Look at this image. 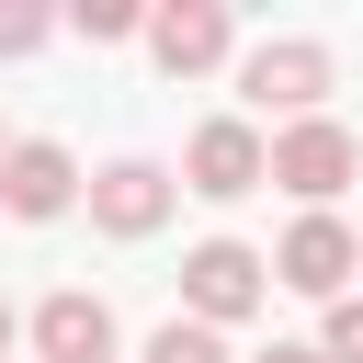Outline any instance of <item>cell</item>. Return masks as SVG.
<instances>
[{
	"instance_id": "6da1fadb",
	"label": "cell",
	"mask_w": 363,
	"mask_h": 363,
	"mask_svg": "<svg viewBox=\"0 0 363 363\" xmlns=\"http://www.w3.org/2000/svg\"><path fill=\"white\" fill-rule=\"evenodd\" d=\"M238 102L306 125V113L329 102V45H318V34H272V45H250V57H238Z\"/></svg>"
},
{
	"instance_id": "7a4b0ae2",
	"label": "cell",
	"mask_w": 363,
	"mask_h": 363,
	"mask_svg": "<svg viewBox=\"0 0 363 363\" xmlns=\"http://www.w3.org/2000/svg\"><path fill=\"white\" fill-rule=\"evenodd\" d=\"M352 170H363V136H352L340 113H306V125H284V136H272V182H284L306 216H329V193H340Z\"/></svg>"
},
{
	"instance_id": "3957f363",
	"label": "cell",
	"mask_w": 363,
	"mask_h": 363,
	"mask_svg": "<svg viewBox=\"0 0 363 363\" xmlns=\"http://www.w3.org/2000/svg\"><path fill=\"white\" fill-rule=\"evenodd\" d=\"M261 295H272V261H261L250 238H204V250L182 261V318H204V329H238Z\"/></svg>"
},
{
	"instance_id": "277c9868",
	"label": "cell",
	"mask_w": 363,
	"mask_h": 363,
	"mask_svg": "<svg viewBox=\"0 0 363 363\" xmlns=\"http://www.w3.org/2000/svg\"><path fill=\"white\" fill-rule=\"evenodd\" d=\"M272 182V147H261V125L250 113H216V125H193V147H182V193H204V204H238V193H261Z\"/></svg>"
},
{
	"instance_id": "5b68a950",
	"label": "cell",
	"mask_w": 363,
	"mask_h": 363,
	"mask_svg": "<svg viewBox=\"0 0 363 363\" xmlns=\"http://www.w3.org/2000/svg\"><path fill=\"white\" fill-rule=\"evenodd\" d=\"M352 272H363V238H352L340 216H295L284 250H272V284H295V295H318V306H340Z\"/></svg>"
},
{
	"instance_id": "8992f818",
	"label": "cell",
	"mask_w": 363,
	"mask_h": 363,
	"mask_svg": "<svg viewBox=\"0 0 363 363\" xmlns=\"http://www.w3.org/2000/svg\"><path fill=\"white\" fill-rule=\"evenodd\" d=\"M0 204H11L23 227H45V216L91 204V182H79V159H68L57 136H11V159H0Z\"/></svg>"
},
{
	"instance_id": "52a82bcc",
	"label": "cell",
	"mask_w": 363,
	"mask_h": 363,
	"mask_svg": "<svg viewBox=\"0 0 363 363\" xmlns=\"http://www.w3.org/2000/svg\"><path fill=\"white\" fill-rule=\"evenodd\" d=\"M147 57H159L170 79H204V68H227V57H238V23H227V0H170V11H147Z\"/></svg>"
},
{
	"instance_id": "ba28073f",
	"label": "cell",
	"mask_w": 363,
	"mask_h": 363,
	"mask_svg": "<svg viewBox=\"0 0 363 363\" xmlns=\"http://www.w3.org/2000/svg\"><path fill=\"white\" fill-rule=\"evenodd\" d=\"M170 193H182V182H170L159 159H102V170H91V227H102V238H147V227L170 216Z\"/></svg>"
},
{
	"instance_id": "9c48e42d",
	"label": "cell",
	"mask_w": 363,
	"mask_h": 363,
	"mask_svg": "<svg viewBox=\"0 0 363 363\" xmlns=\"http://www.w3.org/2000/svg\"><path fill=\"white\" fill-rule=\"evenodd\" d=\"M34 363H113V306L102 295H45L34 306Z\"/></svg>"
},
{
	"instance_id": "30bf717a",
	"label": "cell",
	"mask_w": 363,
	"mask_h": 363,
	"mask_svg": "<svg viewBox=\"0 0 363 363\" xmlns=\"http://www.w3.org/2000/svg\"><path fill=\"white\" fill-rule=\"evenodd\" d=\"M136 363H227V329H204V318H170V329H147V352Z\"/></svg>"
},
{
	"instance_id": "8fae6325",
	"label": "cell",
	"mask_w": 363,
	"mask_h": 363,
	"mask_svg": "<svg viewBox=\"0 0 363 363\" xmlns=\"http://www.w3.org/2000/svg\"><path fill=\"white\" fill-rule=\"evenodd\" d=\"M68 23H79L91 45H125V34H147V11H136V0H79Z\"/></svg>"
},
{
	"instance_id": "7c38bea8",
	"label": "cell",
	"mask_w": 363,
	"mask_h": 363,
	"mask_svg": "<svg viewBox=\"0 0 363 363\" xmlns=\"http://www.w3.org/2000/svg\"><path fill=\"white\" fill-rule=\"evenodd\" d=\"M57 34V11H34V0H0V57H34Z\"/></svg>"
},
{
	"instance_id": "4fadbf2b",
	"label": "cell",
	"mask_w": 363,
	"mask_h": 363,
	"mask_svg": "<svg viewBox=\"0 0 363 363\" xmlns=\"http://www.w3.org/2000/svg\"><path fill=\"white\" fill-rule=\"evenodd\" d=\"M318 352H329V363H363V295H340V306H329V329H318Z\"/></svg>"
},
{
	"instance_id": "5bb4252c",
	"label": "cell",
	"mask_w": 363,
	"mask_h": 363,
	"mask_svg": "<svg viewBox=\"0 0 363 363\" xmlns=\"http://www.w3.org/2000/svg\"><path fill=\"white\" fill-rule=\"evenodd\" d=\"M250 363H329L318 340H272V352H250Z\"/></svg>"
},
{
	"instance_id": "9a60e30c",
	"label": "cell",
	"mask_w": 363,
	"mask_h": 363,
	"mask_svg": "<svg viewBox=\"0 0 363 363\" xmlns=\"http://www.w3.org/2000/svg\"><path fill=\"white\" fill-rule=\"evenodd\" d=\"M0 363H11V306H0Z\"/></svg>"
},
{
	"instance_id": "2e32d148",
	"label": "cell",
	"mask_w": 363,
	"mask_h": 363,
	"mask_svg": "<svg viewBox=\"0 0 363 363\" xmlns=\"http://www.w3.org/2000/svg\"><path fill=\"white\" fill-rule=\"evenodd\" d=\"M0 159H11V136H0Z\"/></svg>"
}]
</instances>
